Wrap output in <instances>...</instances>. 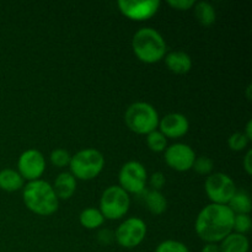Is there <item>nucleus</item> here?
I'll return each mask as SVG.
<instances>
[{"label": "nucleus", "instance_id": "7ed1b4c3", "mask_svg": "<svg viewBox=\"0 0 252 252\" xmlns=\"http://www.w3.org/2000/svg\"><path fill=\"white\" fill-rule=\"evenodd\" d=\"M134 56L145 64H155L166 56L167 46L164 37L153 27H142L132 38Z\"/></svg>", "mask_w": 252, "mask_h": 252}, {"label": "nucleus", "instance_id": "5701e85b", "mask_svg": "<svg viewBox=\"0 0 252 252\" xmlns=\"http://www.w3.org/2000/svg\"><path fill=\"white\" fill-rule=\"evenodd\" d=\"M252 220L250 214H235L233 223V231L246 235L251 230Z\"/></svg>", "mask_w": 252, "mask_h": 252}, {"label": "nucleus", "instance_id": "f257e3e1", "mask_svg": "<svg viewBox=\"0 0 252 252\" xmlns=\"http://www.w3.org/2000/svg\"><path fill=\"white\" fill-rule=\"evenodd\" d=\"M235 214L228 206L209 203L203 207L194 221V231L204 243L219 244L233 233Z\"/></svg>", "mask_w": 252, "mask_h": 252}, {"label": "nucleus", "instance_id": "9d476101", "mask_svg": "<svg viewBox=\"0 0 252 252\" xmlns=\"http://www.w3.org/2000/svg\"><path fill=\"white\" fill-rule=\"evenodd\" d=\"M46 159L43 154L37 149H27L19 157L17 160V172L26 181L41 180L46 171Z\"/></svg>", "mask_w": 252, "mask_h": 252}, {"label": "nucleus", "instance_id": "7c9ffc66", "mask_svg": "<svg viewBox=\"0 0 252 252\" xmlns=\"http://www.w3.org/2000/svg\"><path fill=\"white\" fill-rule=\"evenodd\" d=\"M243 169L245 170V172L248 176H251L252 175V152H251V149H249L248 152H246L245 157H244Z\"/></svg>", "mask_w": 252, "mask_h": 252}, {"label": "nucleus", "instance_id": "a211bd4d", "mask_svg": "<svg viewBox=\"0 0 252 252\" xmlns=\"http://www.w3.org/2000/svg\"><path fill=\"white\" fill-rule=\"evenodd\" d=\"M25 180L21 175L14 169H2L0 170V189L5 192H16L24 189Z\"/></svg>", "mask_w": 252, "mask_h": 252}, {"label": "nucleus", "instance_id": "1a4fd4ad", "mask_svg": "<svg viewBox=\"0 0 252 252\" xmlns=\"http://www.w3.org/2000/svg\"><path fill=\"white\" fill-rule=\"evenodd\" d=\"M147 224L138 217H129L117 226L115 235L116 243L125 249H134L144 241L147 236Z\"/></svg>", "mask_w": 252, "mask_h": 252}, {"label": "nucleus", "instance_id": "f3484780", "mask_svg": "<svg viewBox=\"0 0 252 252\" xmlns=\"http://www.w3.org/2000/svg\"><path fill=\"white\" fill-rule=\"evenodd\" d=\"M144 203L148 211L154 216H161L167 209V199L161 191H144Z\"/></svg>", "mask_w": 252, "mask_h": 252}, {"label": "nucleus", "instance_id": "9b49d317", "mask_svg": "<svg viewBox=\"0 0 252 252\" xmlns=\"http://www.w3.org/2000/svg\"><path fill=\"white\" fill-rule=\"evenodd\" d=\"M196 158L194 150L185 143H175L167 147L164 152L166 165L177 172H186L191 170Z\"/></svg>", "mask_w": 252, "mask_h": 252}, {"label": "nucleus", "instance_id": "39448f33", "mask_svg": "<svg viewBox=\"0 0 252 252\" xmlns=\"http://www.w3.org/2000/svg\"><path fill=\"white\" fill-rule=\"evenodd\" d=\"M105 167V157L97 149L88 148L79 150L70 159L69 169L76 180L90 181L96 179Z\"/></svg>", "mask_w": 252, "mask_h": 252}, {"label": "nucleus", "instance_id": "cd10ccee", "mask_svg": "<svg viewBox=\"0 0 252 252\" xmlns=\"http://www.w3.org/2000/svg\"><path fill=\"white\" fill-rule=\"evenodd\" d=\"M148 181H149L152 189H155V191H161L164 189L165 184H166L165 175L160 171H157L150 175V177H148Z\"/></svg>", "mask_w": 252, "mask_h": 252}, {"label": "nucleus", "instance_id": "2eb2a0df", "mask_svg": "<svg viewBox=\"0 0 252 252\" xmlns=\"http://www.w3.org/2000/svg\"><path fill=\"white\" fill-rule=\"evenodd\" d=\"M76 179L70 172H62L54 180L52 185L58 199H69L76 191Z\"/></svg>", "mask_w": 252, "mask_h": 252}, {"label": "nucleus", "instance_id": "c756f323", "mask_svg": "<svg viewBox=\"0 0 252 252\" xmlns=\"http://www.w3.org/2000/svg\"><path fill=\"white\" fill-rule=\"evenodd\" d=\"M97 240L98 243L102 244V245H110V244L115 240V235H113L112 231H110L108 229H105V230L98 231Z\"/></svg>", "mask_w": 252, "mask_h": 252}, {"label": "nucleus", "instance_id": "20e7f679", "mask_svg": "<svg viewBox=\"0 0 252 252\" xmlns=\"http://www.w3.org/2000/svg\"><path fill=\"white\" fill-rule=\"evenodd\" d=\"M159 113L157 108L144 101H137L128 106L125 112V123L130 132L138 135H148L158 129Z\"/></svg>", "mask_w": 252, "mask_h": 252}, {"label": "nucleus", "instance_id": "4468645a", "mask_svg": "<svg viewBox=\"0 0 252 252\" xmlns=\"http://www.w3.org/2000/svg\"><path fill=\"white\" fill-rule=\"evenodd\" d=\"M165 64L171 73L177 75L187 74L192 69V58L184 51H172L164 57Z\"/></svg>", "mask_w": 252, "mask_h": 252}, {"label": "nucleus", "instance_id": "72a5a7b5", "mask_svg": "<svg viewBox=\"0 0 252 252\" xmlns=\"http://www.w3.org/2000/svg\"><path fill=\"white\" fill-rule=\"evenodd\" d=\"M250 91H251V85H249V86H248V100H251Z\"/></svg>", "mask_w": 252, "mask_h": 252}, {"label": "nucleus", "instance_id": "6ab92c4d", "mask_svg": "<svg viewBox=\"0 0 252 252\" xmlns=\"http://www.w3.org/2000/svg\"><path fill=\"white\" fill-rule=\"evenodd\" d=\"M194 17L199 25L204 27H209L216 22L217 20V12L213 5L208 1H199L196 2L193 6Z\"/></svg>", "mask_w": 252, "mask_h": 252}, {"label": "nucleus", "instance_id": "dca6fc26", "mask_svg": "<svg viewBox=\"0 0 252 252\" xmlns=\"http://www.w3.org/2000/svg\"><path fill=\"white\" fill-rule=\"evenodd\" d=\"M220 252H249L250 241L248 236L238 233H230L219 243Z\"/></svg>", "mask_w": 252, "mask_h": 252}, {"label": "nucleus", "instance_id": "a878e982", "mask_svg": "<svg viewBox=\"0 0 252 252\" xmlns=\"http://www.w3.org/2000/svg\"><path fill=\"white\" fill-rule=\"evenodd\" d=\"M213 161H212L208 157H198L194 160L192 169H193L198 175H202V176H209V175L212 174V171H213Z\"/></svg>", "mask_w": 252, "mask_h": 252}, {"label": "nucleus", "instance_id": "0eeeda50", "mask_svg": "<svg viewBox=\"0 0 252 252\" xmlns=\"http://www.w3.org/2000/svg\"><path fill=\"white\" fill-rule=\"evenodd\" d=\"M204 191L211 203L228 206L238 189H236L235 182L229 175L223 174V172H214L206 179Z\"/></svg>", "mask_w": 252, "mask_h": 252}, {"label": "nucleus", "instance_id": "412c9836", "mask_svg": "<svg viewBox=\"0 0 252 252\" xmlns=\"http://www.w3.org/2000/svg\"><path fill=\"white\" fill-rule=\"evenodd\" d=\"M228 207L234 214H250L252 209L250 194L246 191H236L228 203Z\"/></svg>", "mask_w": 252, "mask_h": 252}, {"label": "nucleus", "instance_id": "6e6552de", "mask_svg": "<svg viewBox=\"0 0 252 252\" xmlns=\"http://www.w3.org/2000/svg\"><path fill=\"white\" fill-rule=\"evenodd\" d=\"M148 172L144 165L135 160L127 161L118 172V186L128 194H142L148 184Z\"/></svg>", "mask_w": 252, "mask_h": 252}, {"label": "nucleus", "instance_id": "4be33fe9", "mask_svg": "<svg viewBox=\"0 0 252 252\" xmlns=\"http://www.w3.org/2000/svg\"><path fill=\"white\" fill-rule=\"evenodd\" d=\"M147 145L152 152L162 153L167 148V139L157 129L147 135Z\"/></svg>", "mask_w": 252, "mask_h": 252}, {"label": "nucleus", "instance_id": "393cba45", "mask_svg": "<svg viewBox=\"0 0 252 252\" xmlns=\"http://www.w3.org/2000/svg\"><path fill=\"white\" fill-rule=\"evenodd\" d=\"M249 143H250V140L246 138V135L243 132H236L229 137L228 147L233 152H243L248 148Z\"/></svg>", "mask_w": 252, "mask_h": 252}, {"label": "nucleus", "instance_id": "c85d7f7f", "mask_svg": "<svg viewBox=\"0 0 252 252\" xmlns=\"http://www.w3.org/2000/svg\"><path fill=\"white\" fill-rule=\"evenodd\" d=\"M170 7L177 10V11H186L194 6L196 1L194 0H169L166 2Z\"/></svg>", "mask_w": 252, "mask_h": 252}, {"label": "nucleus", "instance_id": "aec40b11", "mask_svg": "<svg viewBox=\"0 0 252 252\" xmlns=\"http://www.w3.org/2000/svg\"><path fill=\"white\" fill-rule=\"evenodd\" d=\"M79 221H80L81 226H84L85 229L95 230V229H98L100 226L103 225L105 218H103L100 209L89 207V208H85L81 212L80 216H79Z\"/></svg>", "mask_w": 252, "mask_h": 252}, {"label": "nucleus", "instance_id": "473e14b6", "mask_svg": "<svg viewBox=\"0 0 252 252\" xmlns=\"http://www.w3.org/2000/svg\"><path fill=\"white\" fill-rule=\"evenodd\" d=\"M244 134L246 135V138H248L249 140H252V121L250 120L248 123H246V127H245V130H244Z\"/></svg>", "mask_w": 252, "mask_h": 252}, {"label": "nucleus", "instance_id": "ddd939ff", "mask_svg": "<svg viewBox=\"0 0 252 252\" xmlns=\"http://www.w3.org/2000/svg\"><path fill=\"white\" fill-rule=\"evenodd\" d=\"M159 132L164 134V137L171 139H179L185 137L189 130V122L187 117L182 113L172 112L167 113L159 121Z\"/></svg>", "mask_w": 252, "mask_h": 252}, {"label": "nucleus", "instance_id": "f8f14e48", "mask_svg": "<svg viewBox=\"0 0 252 252\" xmlns=\"http://www.w3.org/2000/svg\"><path fill=\"white\" fill-rule=\"evenodd\" d=\"M161 2L159 0H120L117 2L118 10L127 19L133 21H145L152 19L159 11Z\"/></svg>", "mask_w": 252, "mask_h": 252}, {"label": "nucleus", "instance_id": "f03ea898", "mask_svg": "<svg viewBox=\"0 0 252 252\" xmlns=\"http://www.w3.org/2000/svg\"><path fill=\"white\" fill-rule=\"evenodd\" d=\"M22 201L33 214L49 217L59 208V199L51 184L43 180H36L26 184L22 189Z\"/></svg>", "mask_w": 252, "mask_h": 252}, {"label": "nucleus", "instance_id": "423d86ee", "mask_svg": "<svg viewBox=\"0 0 252 252\" xmlns=\"http://www.w3.org/2000/svg\"><path fill=\"white\" fill-rule=\"evenodd\" d=\"M129 207V194L120 186H110L101 194L98 209L105 219L120 220L128 213Z\"/></svg>", "mask_w": 252, "mask_h": 252}, {"label": "nucleus", "instance_id": "2f4dec72", "mask_svg": "<svg viewBox=\"0 0 252 252\" xmlns=\"http://www.w3.org/2000/svg\"><path fill=\"white\" fill-rule=\"evenodd\" d=\"M201 252H220L219 244H212V243L204 244V246L202 248Z\"/></svg>", "mask_w": 252, "mask_h": 252}, {"label": "nucleus", "instance_id": "b1692460", "mask_svg": "<svg viewBox=\"0 0 252 252\" xmlns=\"http://www.w3.org/2000/svg\"><path fill=\"white\" fill-rule=\"evenodd\" d=\"M154 252H189L186 244L181 243L179 240H164L157 246Z\"/></svg>", "mask_w": 252, "mask_h": 252}, {"label": "nucleus", "instance_id": "bb28decb", "mask_svg": "<svg viewBox=\"0 0 252 252\" xmlns=\"http://www.w3.org/2000/svg\"><path fill=\"white\" fill-rule=\"evenodd\" d=\"M49 159H51V162L56 167H65L69 166V164H70L71 155L65 149L58 148V149H54L51 153Z\"/></svg>", "mask_w": 252, "mask_h": 252}]
</instances>
